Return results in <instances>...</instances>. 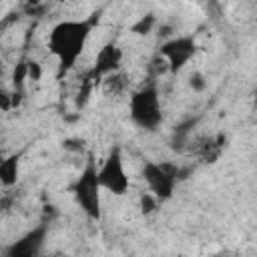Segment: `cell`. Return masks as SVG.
I'll return each mask as SVG.
<instances>
[{
	"label": "cell",
	"mask_w": 257,
	"mask_h": 257,
	"mask_svg": "<svg viewBox=\"0 0 257 257\" xmlns=\"http://www.w3.org/2000/svg\"><path fill=\"white\" fill-rule=\"evenodd\" d=\"M157 207H159V197L157 195H153V193H143L141 195V211L145 215L155 213Z\"/></svg>",
	"instance_id": "14"
},
{
	"label": "cell",
	"mask_w": 257,
	"mask_h": 257,
	"mask_svg": "<svg viewBox=\"0 0 257 257\" xmlns=\"http://www.w3.org/2000/svg\"><path fill=\"white\" fill-rule=\"evenodd\" d=\"M253 100H255V106H257V90H255V98Z\"/></svg>",
	"instance_id": "20"
},
{
	"label": "cell",
	"mask_w": 257,
	"mask_h": 257,
	"mask_svg": "<svg viewBox=\"0 0 257 257\" xmlns=\"http://www.w3.org/2000/svg\"><path fill=\"white\" fill-rule=\"evenodd\" d=\"M120 60H122V50L112 42L104 44L96 54L92 76H108V74L116 72L120 66Z\"/></svg>",
	"instance_id": "8"
},
{
	"label": "cell",
	"mask_w": 257,
	"mask_h": 257,
	"mask_svg": "<svg viewBox=\"0 0 257 257\" xmlns=\"http://www.w3.org/2000/svg\"><path fill=\"white\" fill-rule=\"evenodd\" d=\"M171 34H173V26L163 24V26L159 28V38H171Z\"/></svg>",
	"instance_id": "19"
},
{
	"label": "cell",
	"mask_w": 257,
	"mask_h": 257,
	"mask_svg": "<svg viewBox=\"0 0 257 257\" xmlns=\"http://www.w3.org/2000/svg\"><path fill=\"white\" fill-rule=\"evenodd\" d=\"M18 167H20L18 155H10L8 159H4L0 163V183L4 187L16 185V181H18Z\"/></svg>",
	"instance_id": "9"
},
{
	"label": "cell",
	"mask_w": 257,
	"mask_h": 257,
	"mask_svg": "<svg viewBox=\"0 0 257 257\" xmlns=\"http://www.w3.org/2000/svg\"><path fill=\"white\" fill-rule=\"evenodd\" d=\"M100 179H98V167L92 157H88L84 169L80 171V177L76 179L72 193L78 203V207L90 217V219H100Z\"/></svg>",
	"instance_id": "3"
},
{
	"label": "cell",
	"mask_w": 257,
	"mask_h": 257,
	"mask_svg": "<svg viewBox=\"0 0 257 257\" xmlns=\"http://www.w3.org/2000/svg\"><path fill=\"white\" fill-rule=\"evenodd\" d=\"M0 106H2L4 112L10 110V108H14V106H12V92H8L6 88H4L2 94H0Z\"/></svg>",
	"instance_id": "18"
},
{
	"label": "cell",
	"mask_w": 257,
	"mask_h": 257,
	"mask_svg": "<svg viewBox=\"0 0 257 257\" xmlns=\"http://www.w3.org/2000/svg\"><path fill=\"white\" fill-rule=\"evenodd\" d=\"M189 86H191L195 92H203V90L207 88V80H205V76H203L201 72H193V74L189 76Z\"/></svg>",
	"instance_id": "15"
},
{
	"label": "cell",
	"mask_w": 257,
	"mask_h": 257,
	"mask_svg": "<svg viewBox=\"0 0 257 257\" xmlns=\"http://www.w3.org/2000/svg\"><path fill=\"white\" fill-rule=\"evenodd\" d=\"M42 76V68H40V62L36 60H28V80H40Z\"/></svg>",
	"instance_id": "16"
},
{
	"label": "cell",
	"mask_w": 257,
	"mask_h": 257,
	"mask_svg": "<svg viewBox=\"0 0 257 257\" xmlns=\"http://www.w3.org/2000/svg\"><path fill=\"white\" fill-rule=\"evenodd\" d=\"M155 24H157L155 14H145V16H141V18L131 26V32H133V34H139V36H147V34L153 32Z\"/></svg>",
	"instance_id": "11"
},
{
	"label": "cell",
	"mask_w": 257,
	"mask_h": 257,
	"mask_svg": "<svg viewBox=\"0 0 257 257\" xmlns=\"http://www.w3.org/2000/svg\"><path fill=\"white\" fill-rule=\"evenodd\" d=\"M24 80H28V60H26V58H22V60L16 64L14 72H12V84H14V90L24 92Z\"/></svg>",
	"instance_id": "12"
},
{
	"label": "cell",
	"mask_w": 257,
	"mask_h": 257,
	"mask_svg": "<svg viewBox=\"0 0 257 257\" xmlns=\"http://www.w3.org/2000/svg\"><path fill=\"white\" fill-rule=\"evenodd\" d=\"M102 88H104V92H112V94L122 92V88H124V76L118 74V72L108 74L104 78V82H102Z\"/></svg>",
	"instance_id": "13"
},
{
	"label": "cell",
	"mask_w": 257,
	"mask_h": 257,
	"mask_svg": "<svg viewBox=\"0 0 257 257\" xmlns=\"http://www.w3.org/2000/svg\"><path fill=\"white\" fill-rule=\"evenodd\" d=\"M44 237H46V227L40 225V227L28 231L18 241H14L6 249V255L8 257H34V255L40 253V249L44 245Z\"/></svg>",
	"instance_id": "7"
},
{
	"label": "cell",
	"mask_w": 257,
	"mask_h": 257,
	"mask_svg": "<svg viewBox=\"0 0 257 257\" xmlns=\"http://www.w3.org/2000/svg\"><path fill=\"white\" fill-rule=\"evenodd\" d=\"M90 30H92L90 20H62L50 30L48 48L58 60L60 74L68 72L76 64L78 56L86 46Z\"/></svg>",
	"instance_id": "1"
},
{
	"label": "cell",
	"mask_w": 257,
	"mask_h": 257,
	"mask_svg": "<svg viewBox=\"0 0 257 257\" xmlns=\"http://www.w3.org/2000/svg\"><path fill=\"white\" fill-rule=\"evenodd\" d=\"M195 122H197V118H189V120L181 122L179 126H175V133H173V147L175 149H183V145H185L191 128L195 126Z\"/></svg>",
	"instance_id": "10"
},
{
	"label": "cell",
	"mask_w": 257,
	"mask_h": 257,
	"mask_svg": "<svg viewBox=\"0 0 257 257\" xmlns=\"http://www.w3.org/2000/svg\"><path fill=\"white\" fill-rule=\"evenodd\" d=\"M197 44L191 36H175L163 42L159 54L169 62V72H179L195 54Z\"/></svg>",
	"instance_id": "6"
},
{
	"label": "cell",
	"mask_w": 257,
	"mask_h": 257,
	"mask_svg": "<svg viewBox=\"0 0 257 257\" xmlns=\"http://www.w3.org/2000/svg\"><path fill=\"white\" fill-rule=\"evenodd\" d=\"M62 145H64V149H66V151L78 153V151H82V145H84V141H82V139H66Z\"/></svg>",
	"instance_id": "17"
},
{
	"label": "cell",
	"mask_w": 257,
	"mask_h": 257,
	"mask_svg": "<svg viewBox=\"0 0 257 257\" xmlns=\"http://www.w3.org/2000/svg\"><path fill=\"white\" fill-rule=\"evenodd\" d=\"M98 179H100L102 189L112 195H124L128 191L131 183H128L122 153L118 147H112L110 153L106 155V159L102 161V165L98 167Z\"/></svg>",
	"instance_id": "5"
},
{
	"label": "cell",
	"mask_w": 257,
	"mask_h": 257,
	"mask_svg": "<svg viewBox=\"0 0 257 257\" xmlns=\"http://www.w3.org/2000/svg\"><path fill=\"white\" fill-rule=\"evenodd\" d=\"M128 112L133 122L143 128V131H157L159 124L163 122V110H161V100H159V90L151 82L137 90L131 96L128 102Z\"/></svg>",
	"instance_id": "2"
},
{
	"label": "cell",
	"mask_w": 257,
	"mask_h": 257,
	"mask_svg": "<svg viewBox=\"0 0 257 257\" xmlns=\"http://www.w3.org/2000/svg\"><path fill=\"white\" fill-rule=\"evenodd\" d=\"M143 179L149 185V191L157 195L161 201H167L173 197L175 185L179 181V167L173 163H145L143 167Z\"/></svg>",
	"instance_id": "4"
}]
</instances>
